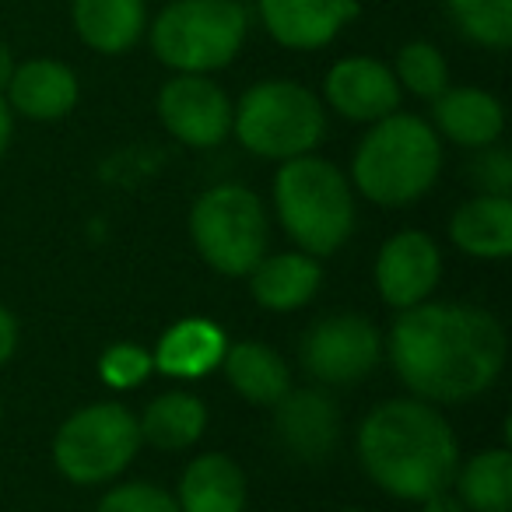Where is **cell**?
I'll use <instances>...</instances> for the list:
<instances>
[{"mask_svg":"<svg viewBox=\"0 0 512 512\" xmlns=\"http://www.w3.org/2000/svg\"><path fill=\"white\" fill-rule=\"evenodd\" d=\"M449 235L467 256L502 260L512 253V200L495 193L467 200L449 221Z\"/></svg>","mask_w":512,"mask_h":512,"instance_id":"cell-21","label":"cell"},{"mask_svg":"<svg viewBox=\"0 0 512 512\" xmlns=\"http://www.w3.org/2000/svg\"><path fill=\"white\" fill-rule=\"evenodd\" d=\"M141 425V439L158 449H186L204 435L207 407L193 393H162L148 404Z\"/></svg>","mask_w":512,"mask_h":512,"instance_id":"cell-24","label":"cell"},{"mask_svg":"<svg viewBox=\"0 0 512 512\" xmlns=\"http://www.w3.org/2000/svg\"><path fill=\"white\" fill-rule=\"evenodd\" d=\"M190 235L197 253L218 274L242 278L267 253V214L253 190L235 183L211 186L193 204Z\"/></svg>","mask_w":512,"mask_h":512,"instance_id":"cell-7","label":"cell"},{"mask_svg":"<svg viewBox=\"0 0 512 512\" xmlns=\"http://www.w3.org/2000/svg\"><path fill=\"white\" fill-rule=\"evenodd\" d=\"M379 351V330L358 313L327 316L302 337V365L327 386H351L365 379L376 369Z\"/></svg>","mask_w":512,"mask_h":512,"instance_id":"cell-9","label":"cell"},{"mask_svg":"<svg viewBox=\"0 0 512 512\" xmlns=\"http://www.w3.org/2000/svg\"><path fill=\"white\" fill-rule=\"evenodd\" d=\"M239 4H253V0H239Z\"/></svg>","mask_w":512,"mask_h":512,"instance_id":"cell-35","label":"cell"},{"mask_svg":"<svg viewBox=\"0 0 512 512\" xmlns=\"http://www.w3.org/2000/svg\"><path fill=\"white\" fill-rule=\"evenodd\" d=\"M144 36L172 74H214L246 46L249 8L239 0H165Z\"/></svg>","mask_w":512,"mask_h":512,"instance_id":"cell-4","label":"cell"},{"mask_svg":"<svg viewBox=\"0 0 512 512\" xmlns=\"http://www.w3.org/2000/svg\"><path fill=\"white\" fill-rule=\"evenodd\" d=\"M341 512H362V509H341Z\"/></svg>","mask_w":512,"mask_h":512,"instance_id":"cell-34","label":"cell"},{"mask_svg":"<svg viewBox=\"0 0 512 512\" xmlns=\"http://www.w3.org/2000/svg\"><path fill=\"white\" fill-rule=\"evenodd\" d=\"M225 334L214 327L211 320H183L172 330H165V337L158 341L155 351V369H162L165 376L179 379H200L204 372H211L214 365H221L225 358Z\"/></svg>","mask_w":512,"mask_h":512,"instance_id":"cell-22","label":"cell"},{"mask_svg":"<svg viewBox=\"0 0 512 512\" xmlns=\"http://www.w3.org/2000/svg\"><path fill=\"white\" fill-rule=\"evenodd\" d=\"M158 116L186 148H218L232 134V99L211 74H172L158 92Z\"/></svg>","mask_w":512,"mask_h":512,"instance_id":"cell-10","label":"cell"},{"mask_svg":"<svg viewBox=\"0 0 512 512\" xmlns=\"http://www.w3.org/2000/svg\"><path fill=\"white\" fill-rule=\"evenodd\" d=\"M11 137H15V113H11V106L4 102V95H0V158L8 151Z\"/></svg>","mask_w":512,"mask_h":512,"instance_id":"cell-32","label":"cell"},{"mask_svg":"<svg viewBox=\"0 0 512 512\" xmlns=\"http://www.w3.org/2000/svg\"><path fill=\"white\" fill-rule=\"evenodd\" d=\"M249 292L264 309L274 313H288V309L306 306L316 295L323 281V271L316 264V256L309 253H281L271 260H260V264L249 271Z\"/></svg>","mask_w":512,"mask_h":512,"instance_id":"cell-19","label":"cell"},{"mask_svg":"<svg viewBox=\"0 0 512 512\" xmlns=\"http://www.w3.org/2000/svg\"><path fill=\"white\" fill-rule=\"evenodd\" d=\"M439 274V246L425 232H418V228L397 232L379 249L376 288L383 295V302H390L393 309L421 306L435 292V285H439Z\"/></svg>","mask_w":512,"mask_h":512,"instance_id":"cell-13","label":"cell"},{"mask_svg":"<svg viewBox=\"0 0 512 512\" xmlns=\"http://www.w3.org/2000/svg\"><path fill=\"white\" fill-rule=\"evenodd\" d=\"M155 362L141 344H113L106 355L99 358V376L106 379L113 390H134L151 376Z\"/></svg>","mask_w":512,"mask_h":512,"instance_id":"cell-27","label":"cell"},{"mask_svg":"<svg viewBox=\"0 0 512 512\" xmlns=\"http://www.w3.org/2000/svg\"><path fill=\"white\" fill-rule=\"evenodd\" d=\"M78 39L102 57H123L148 32V0H71Z\"/></svg>","mask_w":512,"mask_h":512,"instance_id":"cell-17","label":"cell"},{"mask_svg":"<svg viewBox=\"0 0 512 512\" xmlns=\"http://www.w3.org/2000/svg\"><path fill=\"white\" fill-rule=\"evenodd\" d=\"M15 348H18V323L8 309L0 306V365L15 355Z\"/></svg>","mask_w":512,"mask_h":512,"instance_id":"cell-30","label":"cell"},{"mask_svg":"<svg viewBox=\"0 0 512 512\" xmlns=\"http://www.w3.org/2000/svg\"><path fill=\"white\" fill-rule=\"evenodd\" d=\"M474 183L481 186V193H495V197H509L512 190V162L505 148H481V158L474 162Z\"/></svg>","mask_w":512,"mask_h":512,"instance_id":"cell-29","label":"cell"},{"mask_svg":"<svg viewBox=\"0 0 512 512\" xmlns=\"http://www.w3.org/2000/svg\"><path fill=\"white\" fill-rule=\"evenodd\" d=\"M253 4L267 36L295 53L323 50L362 15V0H253Z\"/></svg>","mask_w":512,"mask_h":512,"instance_id":"cell-11","label":"cell"},{"mask_svg":"<svg viewBox=\"0 0 512 512\" xmlns=\"http://www.w3.org/2000/svg\"><path fill=\"white\" fill-rule=\"evenodd\" d=\"M221 365H225V376L232 383V390L256 407H274L292 390V376H288L285 358L271 344L239 341L232 348H225Z\"/></svg>","mask_w":512,"mask_h":512,"instance_id":"cell-20","label":"cell"},{"mask_svg":"<svg viewBox=\"0 0 512 512\" xmlns=\"http://www.w3.org/2000/svg\"><path fill=\"white\" fill-rule=\"evenodd\" d=\"M141 442V425L127 407L92 404L60 425L53 439V460L67 481L102 484L130 467Z\"/></svg>","mask_w":512,"mask_h":512,"instance_id":"cell-8","label":"cell"},{"mask_svg":"<svg viewBox=\"0 0 512 512\" xmlns=\"http://www.w3.org/2000/svg\"><path fill=\"white\" fill-rule=\"evenodd\" d=\"M323 99L351 123H376L400 109V85L393 67L376 57H341L323 78Z\"/></svg>","mask_w":512,"mask_h":512,"instance_id":"cell-12","label":"cell"},{"mask_svg":"<svg viewBox=\"0 0 512 512\" xmlns=\"http://www.w3.org/2000/svg\"><path fill=\"white\" fill-rule=\"evenodd\" d=\"M442 169V144L432 123L414 113H390L369 123L351 162L355 186L379 207H404L428 193Z\"/></svg>","mask_w":512,"mask_h":512,"instance_id":"cell-3","label":"cell"},{"mask_svg":"<svg viewBox=\"0 0 512 512\" xmlns=\"http://www.w3.org/2000/svg\"><path fill=\"white\" fill-rule=\"evenodd\" d=\"M95 512H179V505L158 484H120L102 498Z\"/></svg>","mask_w":512,"mask_h":512,"instance_id":"cell-28","label":"cell"},{"mask_svg":"<svg viewBox=\"0 0 512 512\" xmlns=\"http://www.w3.org/2000/svg\"><path fill=\"white\" fill-rule=\"evenodd\" d=\"M179 512H242L246 477L225 453H204L179 477Z\"/></svg>","mask_w":512,"mask_h":512,"instance_id":"cell-18","label":"cell"},{"mask_svg":"<svg viewBox=\"0 0 512 512\" xmlns=\"http://www.w3.org/2000/svg\"><path fill=\"white\" fill-rule=\"evenodd\" d=\"M393 78H397L400 92H411L414 99L432 102L449 88V60L428 39H411L397 50Z\"/></svg>","mask_w":512,"mask_h":512,"instance_id":"cell-26","label":"cell"},{"mask_svg":"<svg viewBox=\"0 0 512 512\" xmlns=\"http://www.w3.org/2000/svg\"><path fill=\"white\" fill-rule=\"evenodd\" d=\"M386 348L400 383L432 404L477 397L505 369L502 323L488 309L463 302H421L400 309Z\"/></svg>","mask_w":512,"mask_h":512,"instance_id":"cell-1","label":"cell"},{"mask_svg":"<svg viewBox=\"0 0 512 512\" xmlns=\"http://www.w3.org/2000/svg\"><path fill=\"white\" fill-rule=\"evenodd\" d=\"M274 432L295 460L320 463L334 453L341 414L323 390H288L274 404Z\"/></svg>","mask_w":512,"mask_h":512,"instance_id":"cell-14","label":"cell"},{"mask_svg":"<svg viewBox=\"0 0 512 512\" xmlns=\"http://www.w3.org/2000/svg\"><path fill=\"white\" fill-rule=\"evenodd\" d=\"M421 505H425L421 512H467V505H463L456 495H449V491H439V495L425 498Z\"/></svg>","mask_w":512,"mask_h":512,"instance_id":"cell-31","label":"cell"},{"mask_svg":"<svg viewBox=\"0 0 512 512\" xmlns=\"http://www.w3.org/2000/svg\"><path fill=\"white\" fill-rule=\"evenodd\" d=\"M232 134L256 158L313 155L327 137V109L313 88L288 78H267L246 88L232 106Z\"/></svg>","mask_w":512,"mask_h":512,"instance_id":"cell-6","label":"cell"},{"mask_svg":"<svg viewBox=\"0 0 512 512\" xmlns=\"http://www.w3.org/2000/svg\"><path fill=\"white\" fill-rule=\"evenodd\" d=\"M78 99V74L64 60L53 57H32L25 64H18L8 81V92H4V102L11 106V113L36 123L64 120L78 106Z\"/></svg>","mask_w":512,"mask_h":512,"instance_id":"cell-15","label":"cell"},{"mask_svg":"<svg viewBox=\"0 0 512 512\" xmlns=\"http://www.w3.org/2000/svg\"><path fill=\"white\" fill-rule=\"evenodd\" d=\"M456 498L467 512H509L512 509V453L484 449L456 467Z\"/></svg>","mask_w":512,"mask_h":512,"instance_id":"cell-23","label":"cell"},{"mask_svg":"<svg viewBox=\"0 0 512 512\" xmlns=\"http://www.w3.org/2000/svg\"><path fill=\"white\" fill-rule=\"evenodd\" d=\"M15 67H18V60H15V53H11V46L0 43V95L8 92V81H11V74H15Z\"/></svg>","mask_w":512,"mask_h":512,"instance_id":"cell-33","label":"cell"},{"mask_svg":"<svg viewBox=\"0 0 512 512\" xmlns=\"http://www.w3.org/2000/svg\"><path fill=\"white\" fill-rule=\"evenodd\" d=\"M446 18L467 43L481 50H509L512 43V0H442Z\"/></svg>","mask_w":512,"mask_h":512,"instance_id":"cell-25","label":"cell"},{"mask_svg":"<svg viewBox=\"0 0 512 512\" xmlns=\"http://www.w3.org/2000/svg\"><path fill=\"white\" fill-rule=\"evenodd\" d=\"M274 207L285 232L309 256H330L355 228V200L344 172L316 155L281 162L274 179Z\"/></svg>","mask_w":512,"mask_h":512,"instance_id":"cell-5","label":"cell"},{"mask_svg":"<svg viewBox=\"0 0 512 512\" xmlns=\"http://www.w3.org/2000/svg\"><path fill=\"white\" fill-rule=\"evenodd\" d=\"M362 467L386 495L425 502L453 488L460 446L449 421L428 400H386L358 432Z\"/></svg>","mask_w":512,"mask_h":512,"instance_id":"cell-2","label":"cell"},{"mask_svg":"<svg viewBox=\"0 0 512 512\" xmlns=\"http://www.w3.org/2000/svg\"><path fill=\"white\" fill-rule=\"evenodd\" d=\"M432 130L460 148H491L505 130V109L491 92L474 85H449L432 99Z\"/></svg>","mask_w":512,"mask_h":512,"instance_id":"cell-16","label":"cell"}]
</instances>
